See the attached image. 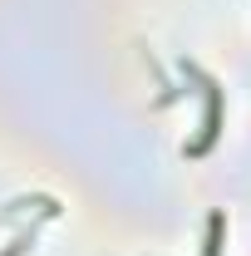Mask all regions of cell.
<instances>
[{"label":"cell","mask_w":251,"mask_h":256,"mask_svg":"<svg viewBox=\"0 0 251 256\" xmlns=\"http://www.w3.org/2000/svg\"><path fill=\"white\" fill-rule=\"evenodd\" d=\"M217 128H222V94H217V84L207 79V124H202V138H197V143H188V153H192V158L212 148V138H217Z\"/></svg>","instance_id":"cell-1"},{"label":"cell","mask_w":251,"mask_h":256,"mask_svg":"<svg viewBox=\"0 0 251 256\" xmlns=\"http://www.w3.org/2000/svg\"><path fill=\"white\" fill-rule=\"evenodd\" d=\"M222 232H226V217L212 212V217H207V252L202 256H222Z\"/></svg>","instance_id":"cell-2"}]
</instances>
